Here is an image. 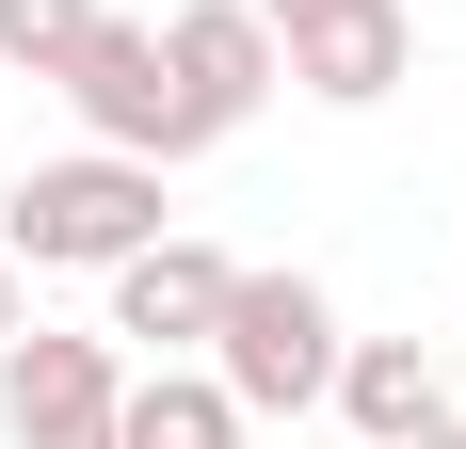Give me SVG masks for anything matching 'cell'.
I'll use <instances>...</instances> for the list:
<instances>
[{"label": "cell", "mask_w": 466, "mask_h": 449, "mask_svg": "<svg viewBox=\"0 0 466 449\" xmlns=\"http://www.w3.org/2000/svg\"><path fill=\"white\" fill-rule=\"evenodd\" d=\"M129 241H161V161H129V145L33 161V177L0 193V257L16 273H113Z\"/></svg>", "instance_id": "6da1fadb"}, {"label": "cell", "mask_w": 466, "mask_h": 449, "mask_svg": "<svg viewBox=\"0 0 466 449\" xmlns=\"http://www.w3.org/2000/svg\"><path fill=\"white\" fill-rule=\"evenodd\" d=\"M209 369H226L241 417H306V402L338 385V305H322V273H226Z\"/></svg>", "instance_id": "7a4b0ae2"}, {"label": "cell", "mask_w": 466, "mask_h": 449, "mask_svg": "<svg viewBox=\"0 0 466 449\" xmlns=\"http://www.w3.org/2000/svg\"><path fill=\"white\" fill-rule=\"evenodd\" d=\"M65 96H81V129H96V145H129V161H193V145H209L145 16H96V33L65 48Z\"/></svg>", "instance_id": "3957f363"}, {"label": "cell", "mask_w": 466, "mask_h": 449, "mask_svg": "<svg viewBox=\"0 0 466 449\" xmlns=\"http://www.w3.org/2000/svg\"><path fill=\"white\" fill-rule=\"evenodd\" d=\"M113 337H48V321H16L0 337V434L16 449H113Z\"/></svg>", "instance_id": "277c9868"}, {"label": "cell", "mask_w": 466, "mask_h": 449, "mask_svg": "<svg viewBox=\"0 0 466 449\" xmlns=\"http://www.w3.org/2000/svg\"><path fill=\"white\" fill-rule=\"evenodd\" d=\"M161 65H177V96H193V129H209V145L289 81V48H274L258 0H177V16H161Z\"/></svg>", "instance_id": "5b68a950"}, {"label": "cell", "mask_w": 466, "mask_h": 449, "mask_svg": "<svg viewBox=\"0 0 466 449\" xmlns=\"http://www.w3.org/2000/svg\"><path fill=\"white\" fill-rule=\"evenodd\" d=\"M289 81L322 96V113H370V96H402L419 81V16L402 0H322V16H289Z\"/></svg>", "instance_id": "8992f818"}, {"label": "cell", "mask_w": 466, "mask_h": 449, "mask_svg": "<svg viewBox=\"0 0 466 449\" xmlns=\"http://www.w3.org/2000/svg\"><path fill=\"white\" fill-rule=\"evenodd\" d=\"M209 321H226V257L209 241H129L113 257V337H161V354H209Z\"/></svg>", "instance_id": "52a82bcc"}, {"label": "cell", "mask_w": 466, "mask_h": 449, "mask_svg": "<svg viewBox=\"0 0 466 449\" xmlns=\"http://www.w3.org/2000/svg\"><path fill=\"white\" fill-rule=\"evenodd\" d=\"M322 402L354 417L370 449H419L434 417H451V385H434V354H419V337H338V385H322Z\"/></svg>", "instance_id": "ba28073f"}, {"label": "cell", "mask_w": 466, "mask_h": 449, "mask_svg": "<svg viewBox=\"0 0 466 449\" xmlns=\"http://www.w3.org/2000/svg\"><path fill=\"white\" fill-rule=\"evenodd\" d=\"M113 449H241L226 369H145L129 402H113Z\"/></svg>", "instance_id": "9c48e42d"}, {"label": "cell", "mask_w": 466, "mask_h": 449, "mask_svg": "<svg viewBox=\"0 0 466 449\" xmlns=\"http://www.w3.org/2000/svg\"><path fill=\"white\" fill-rule=\"evenodd\" d=\"M81 33H96V0H0V65H33V81H65Z\"/></svg>", "instance_id": "30bf717a"}, {"label": "cell", "mask_w": 466, "mask_h": 449, "mask_svg": "<svg viewBox=\"0 0 466 449\" xmlns=\"http://www.w3.org/2000/svg\"><path fill=\"white\" fill-rule=\"evenodd\" d=\"M0 337H16V257H0Z\"/></svg>", "instance_id": "8fae6325"}, {"label": "cell", "mask_w": 466, "mask_h": 449, "mask_svg": "<svg viewBox=\"0 0 466 449\" xmlns=\"http://www.w3.org/2000/svg\"><path fill=\"white\" fill-rule=\"evenodd\" d=\"M258 16H274V33H289V16H322V0H258Z\"/></svg>", "instance_id": "7c38bea8"}, {"label": "cell", "mask_w": 466, "mask_h": 449, "mask_svg": "<svg viewBox=\"0 0 466 449\" xmlns=\"http://www.w3.org/2000/svg\"><path fill=\"white\" fill-rule=\"evenodd\" d=\"M419 449H466V417H434V434H419Z\"/></svg>", "instance_id": "4fadbf2b"}]
</instances>
